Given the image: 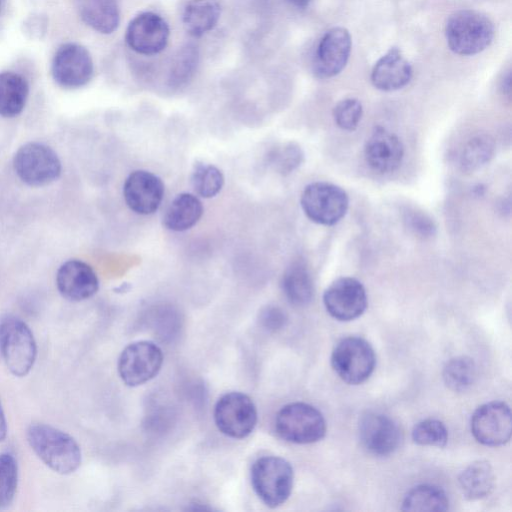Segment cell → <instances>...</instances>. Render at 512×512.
<instances>
[{
    "mask_svg": "<svg viewBox=\"0 0 512 512\" xmlns=\"http://www.w3.org/2000/svg\"><path fill=\"white\" fill-rule=\"evenodd\" d=\"M220 13L217 0H190L182 15L184 28L191 36L200 37L217 25Z\"/></svg>",
    "mask_w": 512,
    "mask_h": 512,
    "instance_id": "cell-22",
    "label": "cell"
},
{
    "mask_svg": "<svg viewBox=\"0 0 512 512\" xmlns=\"http://www.w3.org/2000/svg\"><path fill=\"white\" fill-rule=\"evenodd\" d=\"M449 499L443 489L431 484L412 488L404 497L403 511H446Z\"/></svg>",
    "mask_w": 512,
    "mask_h": 512,
    "instance_id": "cell-27",
    "label": "cell"
},
{
    "mask_svg": "<svg viewBox=\"0 0 512 512\" xmlns=\"http://www.w3.org/2000/svg\"><path fill=\"white\" fill-rule=\"evenodd\" d=\"M359 438L364 448L376 456H387L400 445L399 426L390 417L369 412L359 421Z\"/></svg>",
    "mask_w": 512,
    "mask_h": 512,
    "instance_id": "cell-16",
    "label": "cell"
},
{
    "mask_svg": "<svg viewBox=\"0 0 512 512\" xmlns=\"http://www.w3.org/2000/svg\"><path fill=\"white\" fill-rule=\"evenodd\" d=\"M283 293L294 306H305L313 297V282L303 262H293L284 272L281 282Z\"/></svg>",
    "mask_w": 512,
    "mask_h": 512,
    "instance_id": "cell-25",
    "label": "cell"
},
{
    "mask_svg": "<svg viewBox=\"0 0 512 512\" xmlns=\"http://www.w3.org/2000/svg\"><path fill=\"white\" fill-rule=\"evenodd\" d=\"M257 418L254 402L241 392L222 395L214 407V421L218 430L230 438L243 439L250 435Z\"/></svg>",
    "mask_w": 512,
    "mask_h": 512,
    "instance_id": "cell-9",
    "label": "cell"
},
{
    "mask_svg": "<svg viewBox=\"0 0 512 512\" xmlns=\"http://www.w3.org/2000/svg\"><path fill=\"white\" fill-rule=\"evenodd\" d=\"M29 85L26 79L15 72L0 73V116L15 117L26 104Z\"/></svg>",
    "mask_w": 512,
    "mask_h": 512,
    "instance_id": "cell-23",
    "label": "cell"
},
{
    "mask_svg": "<svg viewBox=\"0 0 512 512\" xmlns=\"http://www.w3.org/2000/svg\"><path fill=\"white\" fill-rule=\"evenodd\" d=\"M376 365L374 349L365 339L350 336L340 340L331 354V366L339 378L347 384L365 382Z\"/></svg>",
    "mask_w": 512,
    "mask_h": 512,
    "instance_id": "cell-6",
    "label": "cell"
},
{
    "mask_svg": "<svg viewBox=\"0 0 512 512\" xmlns=\"http://www.w3.org/2000/svg\"><path fill=\"white\" fill-rule=\"evenodd\" d=\"M412 439L418 445L442 448L447 444L448 431L440 420L425 419L414 426Z\"/></svg>",
    "mask_w": 512,
    "mask_h": 512,
    "instance_id": "cell-34",
    "label": "cell"
},
{
    "mask_svg": "<svg viewBox=\"0 0 512 512\" xmlns=\"http://www.w3.org/2000/svg\"><path fill=\"white\" fill-rule=\"evenodd\" d=\"M445 36L454 53L474 55L490 45L494 26L488 17L477 11L461 10L448 19Z\"/></svg>",
    "mask_w": 512,
    "mask_h": 512,
    "instance_id": "cell-3",
    "label": "cell"
},
{
    "mask_svg": "<svg viewBox=\"0 0 512 512\" xmlns=\"http://www.w3.org/2000/svg\"><path fill=\"white\" fill-rule=\"evenodd\" d=\"M0 355L16 377L26 376L34 366L37 345L29 326L20 318L6 315L0 319Z\"/></svg>",
    "mask_w": 512,
    "mask_h": 512,
    "instance_id": "cell-2",
    "label": "cell"
},
{
    "mask_svg": "<svg viewBox=\"0 0 512 512\" xmlns=\"http://www.w3.org/2000/svg\"><path fill=\"white\" fill-rule=\"evenodd\" d=\"M275 430L283 440L295 444H310L326 434V422L314 406L293 402L283 406L275 417Z\"/></svg>",
    "mask_w": 512,
    "mask_h": 512,
    "instance_id": "cell-5",
    "label": "cell"
},
{
    "mask_svg": "<svg viewBox=\"0 0 512 512\" xmlns=\"http://www.w3.org/2000/svg\"><path fill=\"white\" fill-rule=\"evenodd\" d=\"M169 35L167 22L160 15L146 11L136 15L129 22L125 41L139 54L155 55L165 49Z\"/></svg>",
    "mask_w": 512,
    "mask_h": 512,
    "instance_id": "cell-14",
    "label": "cell"
},
{
    "mask_svg": "<svg viewBox=\"0 0 512 512\" xmlns=\"http://www.w3.org/2000/svg\"><path fill=\"white\" fill-rule=\"evenodd\" d=\"M442 376L449 389L455 392L465 391L475 380V362L468 356L454 357L445 364Z\"/></svg>",
    "mask_w": 512,
    "mask_h": 512,
    "instance_id": "cell-30",
    "label": "cell"
},
{
    "mask_svg": "<svg viewBox=\"0 0 512 512\" xmlns=\"http://www.w3.org/2000/svg\"><path fill=\"white\" fill-rule=\"evenodd\" d=\"M202 214L203 205L199 198L190 193H181L167 207L163 224L171 231H186L199 221Z\"/></svg>",
    "mask_w": 512,
    "mask_h": 512,
    "instance_id": "cell-21",
    "label": "cell"
},
{
    "mask_svg": "<svg viewBox=\"0 0 512 512\" xmlns=\"http://www.w3.org/2000/svg\"><path fill=\"white\" fill-rule=\"evenodd\" d=\"M82 20L102 34L113 33L120 22L116 0H85L81 7Z\"/></svg>",
    "mask_w": 512,
    "mask_h": 512,
    "instance_id": "cell-26",
    "label": "cell"
},
{
    "mask_svg": "<svg viewBox=\"0 0 512 512\" xmlns=\"http://www.w3.org/2000/svg\"><path fill=\"white\" fill-rule=\"evenodd\" d=\"M18 484V466L8 452L0 454V509L9 507L15 497Z\"/></svg>",
    "mask_w": 512,
    "mask_h": 512,
    "instance_id": "cell-33",
    "label": "cell"
},
{
    "mask_svg": "<svg viewBox=\"0 0 512 512\" xmlns=\"http://www.w3.org/2000/svg\"><path fill=\"white\" fill-rule=\"evenodd\" d=\"M123 196L130 210L140 215H150L161 205L164 184L157 175L146 170H136L126 178Z\"/></svg>",
    "mask_w": 512,
    "mask_h": 512,
    "instance_id": "cell-15",
    "label": "cell"
},
{
    "mask_svg": "<svg viewBox=\"0 0 512 512\" xmlns=\"http://www.w3.org/2000/svg\"><path fill=\"white\" fill-rule=\"evenodd\" d=\"M13 166L17 176L34 187L47 185L61 174V162L55 151L37 142L21 146L14 155Z\"/></svg>",
    "mask_w": 512,
    "mask_h": 512,
    "instance_id": "cell-8",
    "label": "cell"
},
{
    "mask_svg": "<svg viewBox=\"0 0 512 512\" xmlns=\"http://www.w3.org/2000/svg\"><path fill=\"white\" fill-rule=\"evenodd\" d=\"M503 92L507 95H510L511 92V76L510 73L507 74V76L504 78L503 84Z\"/></svg>",
    "mask_w": 512,
    "mask_h": 512,
    "instance_id": "cell-39",
    "label": "cell"
},
{
    "mask_svg": "<svg viewBox=\"0 0 512 512\" xmlns=\"http://www.w3.org/2000/svg\"><path fill=\"white\" fill-rule=\"evenodd\" d=\"M191 184L196 194L203 198H212L221 191L224 176L212 164L196 163L191 174Z\"/></svg>",
    "mask_w": 512,
    "mask_h": 512,
    "instance_id": "cell-31",
    "label": "cell"
},
{
    "mask_svg": "<svg viewBox=\"0 0 512 512\" xmlns=\"http://www.w3.org/2000/svg\"><path fill=\"white\" fill-rule=\"evenodd\" d=\"M7 435V422L5 414L0 402V442L6 438Z\"/></svg>",
    "mask_w": 512,
    "mask_h": 512,
    "instance_id": "cell-38",
    "label": "cell"
},
{
    "mask_svg": "<svg viewBox=\"0 0 512 512\" xmlns=\"http://www.w3.org/2000/svg\"><path fill=\"white\" fill-rule=\"evenodd\" d=\"M199 62V50L193 43L182 46L172 60L168 76L171 88L185 86L194 76Z\"/></svg>",
    "mask_w": 512,
    "mask_h": 512,
    "instance_id": "cell-28",
    "label": "cell"
},
{
    "mask_svg": "<svg viewBox=\"0 0 512 512\" xmlns=\"http://www.w3.org/2000/svg\"><path fill=\"white\" fill-rule=\"evenodd\" d=\"M163 364V352L152 341H136L124 348L118 359V373L130 387L142 385L153 379Z\"/></svg>",
    "mask_w": 512,
    "mask_h": 512,
    "instance_id": "cell-10",
    "label": "cell"
},
{
    "mask_svg": "<svg viewBox=\"0 0 512 512\" xmlns=\"http://www.w3.org/2000/svg\"><path fill=\"white\" fill-rule=\"evenodd\" d=\"M303 159L304 154L301 147L294 142L274 147L267 156L268 164L281 175H287L297 169Z\"/></svg>",
    "mask_w": 512,
    "mask_h": 512,
    "instance_id": "cell-32",
    "label": "cell"
},
{
    "mask_svg": "<svg viewBox=\"0 0 512 512\" xmlns=\"http://www.w3.org/2000/svg\"><path fill=\"white\" fill-rule=\"evenodd\" d=\"M362 113V104L355 98L343 99L333 109L336 125L345 131H353L357 128L362 118Z\"/></svg>",
    "mask_w": 512,
    "mask_h": 512,
    "instance_id": "cell-35",
    "label": "cell"
},
{
    "mask_svg": "<svg viewBox=\"0 0 512 512\" xmlns=\"http://www.w3.org/2000/svg\"><path fill=\"white\" fill-rule=\"evenodd\" d=\"M300 203L303 212L311 221L331 226L345 216L349 198L347 193L335 184L314 182L304 188Z\"/></svg>",
    "mask_w": 512,
    "mask_h": 512,
    "instance_id": "cell-7",
    "label": "cell"
},
{
    "mask_svg": "<svg viewBox=\"0 0 512 512\" xmlns=\"http://www.w3.org/2000/svg\"><path fill=\"white\" fill-rule=\"evenodd\" d=\"M294 472L291 464L278 456L258 458L251 467V484L262 502L276 508L289 498Z\"/></svg>",
    "mask_w": 512,
    "mask_h": 512,
    "instance_id": "cell-4",
    "label": "cell"
},
{
    "mask_svg": "<svg viewBox=\"0 0 512 512\" xmlns=\"http://www.w3.org/2000/svg\"><path fill=\"white\" fill-rule=\"evenodd\" d=\"M495 151L494 139L488 134L472 137L464 146L460 165L463 171L473 172L480 169L493 157Z\"/></svg>",
    "mask_w": 512,
    "mask_h": 512,
    "instance_id": "cell-29",
    "label": "cell"
},
{
    "mask_svg": "<svg viewBox=\"0 0 512 512\" xmlns=\"http://www.w3.org/2000/svg\"><path fill=\"white\" fill-rule=\"evenodd\" d=\"M286 321L285 313L276 306H267L260 313V323L269 331L281 329Z\"/></svg>",
    "mask_w": 512,
    "mask_h": 512,
    "instance_id": "cell-37",
    "label": "cell"
},
{
    "mask_svg": "<svg viewBox=\"0 0 512 512\" xmlns=\"http://www.w3.org/2000/svg\"><path fill=\"white\" fill-rule=\"evenodd\" d=\"M474 438L486 446L507 443L512 433L510 407L503 401H491L479 406L471 417Z\"/></svg>",
    "mask_w": 512,
    "mask_h": 512,
    "instance_id": "cell-12",
    "label": "cell"
},
{
    "mask_svg": "<svg viewBox=\"0 0 512 512\" xmlns=\"http://www.w3.org/2000/svg\"><path fill=\"white\" fill-rule=\"evenodd\" d=\"M412 77V68L398 48H391L374 65L371 82L379 90L395 91L406 86Z\"/></svg>",
    "mask_w": 512,
    "mask_h": 512,
    "instance_id": "cell-20",
    "label": "cell"
},
{
    "mask_svg": "<svg viewBox=\"0 0 512 512\" xmlns=\"http://www.w3.org/2000/svg\"><path fill=\"white\" fill-rule=\"evenodd\" d=\"M27 441L39 459L56 473L71 474L81 464V449L76 440L55 427L32 424L27 430Z\"/></svg>",
    "mask_w": 512,
    "mask_h": 512,
    "instance_id": "cell-1",
    "label": "cell"
},
{
    "mask_svg": "<svg viewBox=\"0 0 512 512\" xmlns=\"http://www.w3.org/2000/svg\"><path fill=\"white\" fill-rule=\"evenodd\" d=\"M323 303L336 320L351 321L367 308V294L363 284L353 277H341L325 290Z\"/></svg>",
    "mask_w": 512,
    "mask_h": 512,
    "instance_id": "cell-13",
    "label": "cell"
},
{
    "mask_svg": "<svg viewBox=\"0 0 512 512\" xmlns=\"http://www.w3.org/2000/svg\"><path fill=\"white\" fill-rule=\"evenodd\" d=\"M290 4L297 8L307 7L312 0H287Z\"/></svg>",
    "mask_w": 512,
    "mask_h": 512,
    "instance_id": "cell-40",
    "label": "cell"
},
{
    "mask_svg": "<svg viewBox=\"0 0 512 512\" xmlns=\"http://www.w3.org/2000/svg\"><path fill=\"white\" fill-rule=\"evenodd\" d=\"M56 286L64 298L77 302L95 295L99 288V280L90 265L73 259L59 267Z\"/></svg>",
    "mask_w": 512,
    "mask_h": 512,
    "instance_id": "cell-19",
    "label": "cell"
},
{
    "mask_svg": "<svg viewBox=\"0 0 512 512\" xmlns=\"http://www.w3.org/2000/svg\"><path fill=\"white\" fill-rule=\"evenodd\" d=\"M1 3H2V0H0V9H1Z\"/></svg>",
    "mask_w": 512,
    "mask_h": 512,
    "instance_id": "cell-41",
    "label": "cell"
},
{
    "mask_svg": "<svg viewBox=\"0 0 512 512\" xmlns=\"http://www.w3.org/2000/svg\"><path fill=\"white\" fill-rule=\"evenodd\" d=\"M405 221L410 229L423 237H429L435 233L436 228L433 221L420 211L409 210L406 213Z\"/></svg>",
    "mask_w": 512,
    "mask_h": 512,
    "instance_id": "cell-36",
    "label": "cell"
},
{
    "mask_svg": "<svg viewBox=\"0 0 512 512\" xmlns=\"http://www.w3.org/2000/svg\"><path fill=\"white\" fill-rule=\"evenodd\" d=\"M93 72L92 57L80 44H62L53 56L52 77L63 88L76 89L86 85L91 80Z\"/></svg>",
    "mask_w": 512,
    "mask_h": 512,
    "instance_id": "cell-11",
    "label": "cell"
},
{
    "mask_svg": "<svg viewBox=\"0 0 512 512\" xmlns=\"http://www.w3.org/2000/svg\"><path fill=\"white\" fill-rule=\"evenodd\" d=\"M459 485L465 498L482 499L493 489L495 476L488 461L478 460L468 465L459 475Z\"/></svg>",
    "mask_w": 512,
    "mask_h": 512,
    "instance_id": "cell-24",
    "label": "cell"
},
{
    "mask_svg": "<svg viewBox=\"0 0 512 512\" xmlns=\"http://www.w3.org/2000/svg\"><path fill=\"white\" fill-rule=\"evenodd\" d=\"M404 156V146L394 133L377 126L364 147L367 165L374 171L386 174L398 169Z\"/></svg>",
    "mask_w": 512,
    "mask_h": 512,
    "instance_id": "cell-18",
    "label": "cell"
},
{
    "mask_svg": "<svg viewBox=\"0 0 512 512\" xmlns=\"http://www.w3.org/2000/svg\"><path fill=\"white\" fill-rule=\"evenodd\" d=\"M351 51V36L347 29L334 27L321 38L315 55L314 71L320 78L339 74L347 64Z\"/></svg>",
    "mask_w": 512,
    "mask_h": 512,
    "instance_id": "cell-17",
    "label": "cell"
}]
</instances>
